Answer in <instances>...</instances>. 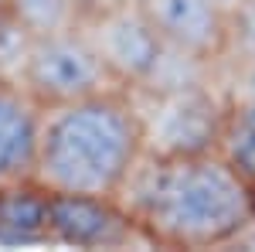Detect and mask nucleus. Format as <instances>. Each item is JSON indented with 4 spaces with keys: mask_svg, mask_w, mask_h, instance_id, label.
Masks as SVG:
<instances>
[{
    "mask_svg": "<svg viewBox=\"0 0 255 252\" xmlns=\"http://www.w3.org/2000/svg\"><path fill=\"white\" fill-rule=\"evenodd\" d=\"M150 246L221 249L255 218V188L218 154H146L119 194Z\"/></svg>",
    "mask_w": 255,
    "mask_h": 252,
    "instance_id": "1",
    "label": "nucleus"
},
{
    "mask_svg": "<svg viewBox=\"0 0 255 252\" xmlns=\"http://www.w3.org/2000/svg\"><path fill=\"white\" fill-rule=\"evenodd\" d=\"M143 157L146 130L139 102L133 89L113 85L44 109L31 181L48 194L119 198Z\"/></svg>",
    "mask_w": 255,
    "mask_h": 252,
    "instance_id": "2",
    "label": "nucleus"
},
{
    "mask_svg": "<svg viewBox=\"0 0 255 252\" xmlns=\"http://www.w3.org/2000/svg\"><path fill=\"white\" fill-rule=\"evenodd\" d=\"M14 78L38 99L41 109L65 106L116 85L96 48L82 34V27L31 38Z\"/></svg>",
    "mask_w": 255,
    "mask_h": 252,
    "instance_id": "3",
    "label": "nucleus"
},
{
    "mask_svg": "<svg viewBox=\"0 0 255 252\" xmlns=\"http://www.w3.org/2000/svg\"><path fill=\"white\" fill-rule=\"evenodd\" d=\"M79 27L123 89H143L167 55V44L139 0H92Z\"/></svg>",
    "mask_w": 255,
    "mask_h": 252,
    "instance_id": "4",
    "label": "nucleus"
},
{
    "mask_svg": "<svg viewBox=\"0 0 255 252\" xmlns=\"http://www.w3.org/2000/svg\"><path fill=\"white\" fill-rule=\"evenodd\" d=\"M133 96L143 113L146 154H201L218 147L225 92H211L208 82Z\"/></svg>",
    "mask_w": 255,
    "mask_h": 252,
    "instance_id": "5",
    "label": "nucleus"
},
{
    "mask_svg": "<svg viewBox=\"0 0 255 252\" xmlns=\"http://www.w3.org/2000/svg\"><path fill=\"white\" fill-rule=\"evenodd\" d=\"M48 242L72 249H123L129 242L150 246L126 201L106 194H51Z\"/></svg>",
    "mask_w": 255,
    "mask_h": 252,
    "instance_id": "6",
    "label": "nucleus"
},
{
    "mask_svg": "<svg viewBox=\"0 0 255 252\" xmlns=\"http://www.w3.org/2000/svg\"><path fill=\"white\" fill-rule=\"evenodd\" d=\"M167 48L197 61H225L228 10L215 0H139Z\"/></svg>",
    "mask_w": 255,
    "mask_h": 252,
    "instance_id": "7",
    "label": "nucleus"
},
{
    "mask_svg": "<svg viewBox=\"0 0 255 252\" xmlns=\"http://www.w3.org/2000/svg\"><path fill=\"white\" fill-rule=\"evenodd\" d=\"M41 102L17 78L0 75V188L31 181L41 136Z\"/></svg>",
    "mask_w": 255,
    "mask_h": 252,
    "instance_id": "8",
    "label": "nucleus"
},
{
    "mask_svg": "<svg viewBox=\"0 0 255 252\" xmlns=\"http://www.w3.org/2000/svg\"><path fill=\"white\" fill-rule=\"evenodd\" d=\"M232 68L215 150L255 188V65L232 61Z\"/></svg>",
    "mask_w": 255,
    "mask_h": 252,
    "instance_id": "9",
    "label": "nucleus"
},
{
    "mask_svg": "<svg viewBox=\"0 0 255 252\" xmlns=\"http://www.w3.org/2000/svg\"><path fill=\"white\" fill-rule=\"evenodd\" d=\"M48 198L34 181L0 188V242H48Z\"/></svg>",
    "mask_w": 255,
    "mask_h": 252,
    "instance_id": "10",
    "label": "nucleus"
},
{
    "mask_svg": "<svg viewBox=\"0 0 255 252\" xmlns=\"http://www.w3.org/2000/svg\"><path fill=\"white\" fill-rule=\"evenodd\" d=\"M92 0H10V17L20 27L38 38V34H51V31H68L79 27L82 14Z\"/></svg>",
    "mask_w": 255,
    "mask_h": 252,
    "instance_id": "11",
    "label": "nucleus"
},
{
    "mask_svg": "<svg viewBox=\"0 0 255 252\" xmlns=\"http://www.w3.org/2000/svg\"><path fill=\"white\" fill-rule=\"evenodd\" d=\"M225 61L255 65V0H238L228 10V51Z\"/></svg>",
    "mask_w": 255,
    "mask_h": 252,
    "instance_id": "12",
    "label": "nucleus"
},
{
    "mask_svg": "<svg viewBox=\"0 0 255 252\" xmlns=\"http://www.w3.org/2000/svg\"><path fill=\"white\" fill-rule=\"evenodd\" d=\"M215 3H221V7H225V10H232V7H235L238 0H215Z\"/></svg>",
    "mask_w": 255,
    "mask_h": 252,
    "instance_id": "13",
    "label": "nucleus"
},
{
    "mask_svg": "<svg viewBox=\"0 0 255 252\" xmlns=\"http://www.w3.org/2000/svg\"><path fill=\"white\" fill-rule=\"evenodd\" d=\"M7 10H10V0H0V17H3Z\"/></svg>",
    "mask_w": 255,
    "mask_h": 252,
    "instance_id": "14",
    "label": "nucleus"
}]
</instances>
